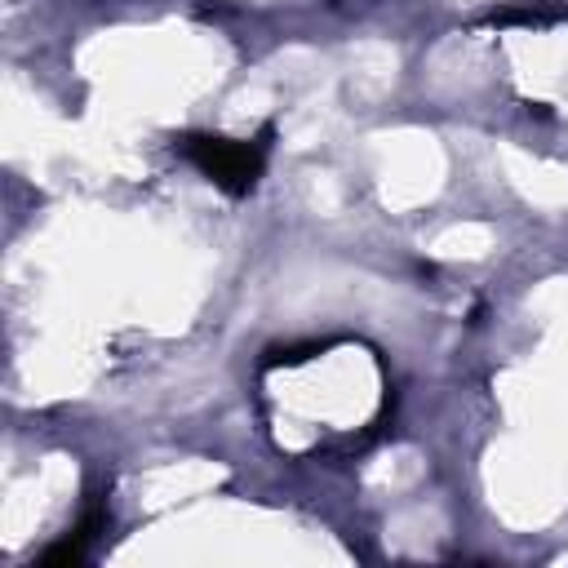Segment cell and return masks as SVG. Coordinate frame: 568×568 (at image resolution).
<instances>
[{"instance_id": "6da1fadb", "label": "cell", "mask_w": 568, "mask_h": 568, "mask_svg": "<svg viewBox=\"0 0 568 568\" xmlns=\"http://www.w3.org/2000/svg\"><path fill=\"white\" fill-rule=\"evenodd\" d=\"M178 146H182V155L200 173H209L231 195L253 191V182L262 173V160H266V146L262 142H235V138H209V133L204 138H182Z\"/></svg>"}]
</instances>
